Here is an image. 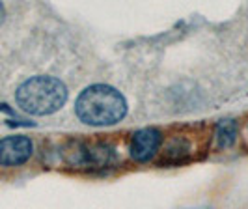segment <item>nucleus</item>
<instances>
[{
    "mask_svg": "<svg viewBox=\"0 0 248 209\" xmlns=\"http://www.w3.org/2000/svg\"><path fill=\"white\" fill-rule=\"evenodd\" d=\"M73 111L77 120L88 127H112L127 116L129 103L118 88L95 82L77 96Z\"/></svg>",
    "mask_w": 248,
    "mask_h": 209,
    "instance_id": "nucleus-1",
    "label": "nucleus"
},
{
    "mask_svg": "<svg viewBox=\"0 0 248 209\" xmlns=\"http://www.w3.org/2000/svg\"><path fill=\"white\" fill-rule=\"evenodd\" d=\"M69 88L60 77L49 73H37L26 77L13 90V103L28 116H50L65 105Z\"/></svg>",
    "mask_w": 248,
    "mask_h": 209,
    "instance_id": "nucleus-2",
    "label": "nucleus"
},
{
    "mask_svg": "<svg viewBox=\"0 0 248 209\" xmlns=\"http://www.w3.org/2000/svg\"><path fill=\"white\" fill-rule=\"evenodd\" d=\"M202 148V135L194 129H179L162 136V144L157 159L164 166H177L192 161Z\"/></svg>",
    "mask_w": 248,
    "mask_h": 209,
    "instance_id": "nucleus-3",
    "label": "nucleus"
},
{
    "mask_svg": "<svg viewBox=\"0 0 248 209\" xmlns=\"http://www.w3.org/2000/svg\"><path fill=\"white\" fill-rule=\"evenodd\" d=\"M63 159L73 168H101L110 162V149L103 144L77 142L63 151Z\"/></svg>",
    "mask_w": 248,
    "mask_h": 209,
    "instance_id": "nucleus-4",
    "label": "nucleus"
},
{
    "mask_svg": "<svg viewBox=\"0 0 248 209\" xmlns=\"http://www.w3.org/2000/svg\"><path fill=\"white\" fill-rule=\"evenodd\" d=\"M34 155V140L26 135H10L0 138V168L25 166Z\"/></svg>",
    "mask_w": 248,
    "mask_h": 209,
    "instance_id": "nucleus-5",
    "label": "nucleus"
},
{
    "mask_svg": "<svg viewBox=\"0 0 248 209\" xmlns=\"http://www.w3.org/2000/svg\"><path fill=\"white\" fill-rule=\"evenodd\" d=\"M162 131L157 127H146L135 131L129 138V157L135 162H149L159 155L162 144Z\"/></svg>",
    "mask_w": 248,
    "mask_h": 209,
    "instance_id": "nucleus-6",
    "label": "nucleus"
},
{
    "mask_svg": "<svg viewBox=\"0 0 248 209\" xmlns=\"http://www.w3.org/2000/svg\"><path fill=\"white\" fill-rule=\"evenodd\" d=\"M239 138V125L235 120H222L217 123L215 133H211V148L215 151H226L233 148Z\"/></svg>",
    "mask_w": 248,
    "mask_h": 209,
    "instance_id": "nucleus-7",
    "label": "nucleus"
},
{
    "mask_svg": "<svg viewBox=\"0 0 248 209\" xmlns=\"http://www.w3.org/2000/svg\"><path fill=\"white\" fill-rule=\"evenodd\" d=\"M239 138H241V142H243V148L248 149V120L243 123V127L239 129Z\"/></svg>",
    "mask_w": 248,
    "mask_h": 209,
    "instance_id": "nucleus-8",
    "label": "nucleus"
},
{
    "mask_svg": "<svg viewBox=\"0 0 248 209\" xmlns=\"http://www.w3.org/2000/svg\"><path fill=\"white\" fill-rule=\"evenodd\" d=\"M202 209H209V208H202Z\"/></svg>",
    "mask_w": 248,
    "mask_h": 209,
    "instance_id": "nucleus-9",
    "label": "nucleus"
}]
</instances>
